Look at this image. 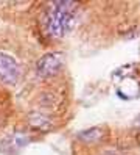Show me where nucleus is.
Segmentation results:
<instances>
[{
	"label": "nucleus",
	"mask_w": 140,
	"mask_h": 155,
	"mask_svg": "<svg viewBox=\"0 0 140 155\" xmlns=\"http://www.w3.org/2000/svg\"><path fill=\"white\" fill-rule=\"evenodd\" d=\"M76 5L73 2H53L45 14V30L51 38L59 39L65 36L76 22Z\"/></svg>",
	"instance_id": "nucleus-1"
},
{
	"label": "nucleus",
	"mask_w": 140,
	"mask_h": 155,
	"mask_svg": "<svg viewBox=\"0 0 140 155\" xmlns=\"http://www.w3.org/2000/svg\"><path fill=\"white\" fill-rule=\"evenodd\" d=\"M61 68H62V55L58 52H51V53L44 55L42 58H39V61L36 64V72L39 77L48 78L54 75L56 72H59Z\"/></svg>",
	"instance_id": "nucleus-2"
},
{
	"label": "nucleus",
	"mask_w": 140,
	"mask_h": 155,
	"mask_svg": "<svg viewBox=\"0 0 140 155\" xmlns=\"http://www.w3.org/2000/svg\"><path fill=\"white\" fill-rule=\"evenodd\" d=\"M20 77V68L14 57L0 50V80L5 83H16Z\"/></svg>",
	"instance_id": "nucleus-3"
},
{
	"label": "nucleus",
	"mask_w": 140,
	"mask_h": 155,
	"mask_svg": "<svg viewBox=\"0 0 140 155\" xmlns=\"http://www.w3.org/2000/svg\"><path fill=\"white\" fill-rule=\"evenodd\" d=\"M104 135V130L98 129V127H93V129H87L79 133V140L84 141V143H97L103 138Z\"/></svg>",
	"instance_id": "nucleus-4"
},
{
	"label": "nucleus",
	"mask_w": 140,
	"mask_h": 155,
	"mask_svg": "<svg viewBox=\"0 0 140 155\" xmlns=\"http://www.w3.org/2000/svg\"><path fill=\"white\" fill-rule=\"evenodd\" d=\"M30 122L34 129H39V130H50L51 129V121L39 113H33L30 116Z\"/></svg>",
	"instance_id": "nucleus-5"
},
{
	"label": "nucleus",
	"mask_w": 140,
	"mask_h": 155,
	"mask_svg": "<svg viewBox=\"0 0 140 155\" xmlns=\"http://www.w3.org/2000/svg\"><path fill=\"white\" fill-rule=\"evenodd\" d=\"M8 143H11L14 146V149L17 147H22V146H25L28 143V136L23 135V133H16L14 136H11V138H8Z\"/></svg>",
	"instance_id": "nucleus-6"
},
{
	"label": "nucleus",
	"mask_w": 140,
	"mask_h": 155,
	"mask_svg": "<svg viewBox=\"0 0 140 155\" xmlns=\"http://www.w3.org/2000/svg\"><path fill=\"white\" fill-rule=\"evenodd\" d=\"M134 127H135L137 130H140V116H138L137 119H135V122H134Z\"/></svg>",
	"instance_id": "nucleus-7"
}]
</instances>
